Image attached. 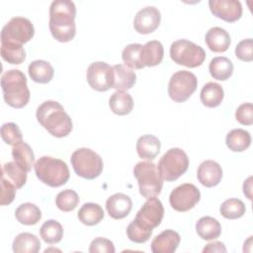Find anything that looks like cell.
I'll use <instances>...</instances> for the list:
<instances>
[{
  "label": "cell",
  "instance_id": "12",
  "mask_svg": "<svg viewBox=\"0 0 253 253\" xmlns=\"http://www.w3.org/2000/svg\"><path fill=\"white\" fill-rule=\"evenodd\" d=\"M200 190L191 183H185L176 187L170 194V206L177 211H188L200 201Z\"/></svg>",
  "mask_w": 253,
  "mask_h": 253
},
{
  "label": "cell",
  "instance_id": "5",
  "mask_svg": "<svg viewBox=\"0 0 253 253\" xmlns=\"http://www.w3.org/2000/svg\"><path fill=\"white\" fill-rule=\"evenodd\" d=\"M133 175L137 180L139 193L145 198L156 197L161 193L163 179L157 166L149 161H140L133 168Z\"/></svg>",
  "mask_w": 253,
  "mask_h": 253
},
{
  "label": "cell",
  "instance_id": "4",
  "mask_svg": "<svg viewBox=\"0 0 253 253\" xmlns=\"http://www.w3.org/2000/svg\"><path fill=\"white\" fill-rule=\"evenodd\" d=\"M37 177L49 187L64 185L70 176L67 164L61 159L51 156H42L34 165Z\"/></svg>",
  "mask_w": 253,
  "mask_h": 253
},
{
  "label": "cell",
  "instance_id": "37",
  "mask_svg": "<svg viewBox=\"0 0 253 253\" xmlns=\"http://www.w3.org/2000/svg\"><path fill=\"white\" fill-rule=\"evenodd\" d=\"M141 47L140 43H130L124 48L122 58L126 67L131 69H141L144 67L140 61Z\"/></svg>",
  "mask_w": 253,
  "mask_h": 253
},
{
  "label": "cell",
  "instance_id": "45",
  "mask_svg": "<svg viewBox=\"0 0 253 253\" xmlns=\"http://www.w3.org/2000/svg\"><path fill=\"white\" fill-rule=\"evenodd\" d=\"M203 252H226V248L222 242L213 241L208 243L207 246L203 249Z\"/></svg>",
  "mask_w": 253,
  "mask_h": 253
},
{
  "label": "cell",
  "instance_id": "18",
  "mask_svg": "<svg viewBox=\"0 0 253 253\" xmlns=\"http://www.w3.org/2000/svg\"><path fill=\"white\" fill-rule=\"evenodd\" d=\"M180 241L181 237L178 232L166 229L154 237L150 248L153 253H173L178 248Z\"/></svg>",
  "mask_w": 253,
  "mask_h": 253
},
{
  "label": "cell",
  "instance_id": "30",
  "mask_svg": "<svg viewBox=\"0 0 253 253\" xmlns=\"http://www.w3.org/2000/svg\"><path fill=\"white\" fill-rule=\"evenodd\" d=\"M209 70L211 77L216 80L224 81L232 75L233 64L231 60L225 56H216L211 60Z\"/></svg>",
  "mask_w": 253,
  "mask_h": 253
},
{
  "label": "cell",
  "instance_id": "42",
  "mask_svg": "<svg viewBox=\"0 0 253 253\" xmlns=\"http://www.w3.org/2000/svg\"><path fill=\"white\" fill-rule=\"evenodd\" d=\"M236 121L244 126L253 124V105L251 103L241 104L235 112Z\"/></svg>",
  "mask_w": 253,
  "mask_h": 253
},
{
  "label": "cell",
  "instance_id": "11",
  "mask_svg": "<svg viewBox=\"0 0 253 253\" xmlns=\"http://www.w3.org/2000/svg\"><path fill=\"white\" fill-rule=\"evenodd\" d=\"M163 215L164 208L161 201L156 197H151L146 200L133 220L141 227L153 230L161 223Z\"/></svg>",
  "mask_w": 253,
  "mask_h": 253
},
{
  "label": "cell",
  "instance_id": "34",
  "mask_svg": "<svg viewBox=\"0 0 253 253\" xmlns=\"http://www.w3.org/2000/svg\"><path fill=\"white\" fill-rule=\"evenodd\" d=\"M1 177L10 181L17 189L22 188L27 182V172L15 161L7 162L2 166Z\"/></svg>",
  "mask_w": 253,
  "mask_h": 253
},
{
  "label": "cell",
  "instance_id": "6",
  "mask_svg": "<svg viewBox=\"0 0 253 253\" xmlns=\"http://www.w3.org/2000/svg\"><path fill=\"white\" fill-rule=\"evenodd\" d=\"M71 165L74 172L87 180L99 177L103 171V160L94 150L86 147L78 148L71 154Z\"/></svg>",
  "mask_w": 253,
  "mask_h": 253
},
{
  "label": "cell",
  "instance_id": "16",
  "mask_svg": "<svg viewBox=\"0 0 253 253\" xmlns=\"http://www.w3.org/2000/svg\"><path fill=\"white\" fill-rule=\"evenodd\" d=\"M197 178L203 186L207 188L214 187L221 181L222 169L217 162L213 160H206L200 164Z\"/></svg>",
  "mask_w": 253,
  "mask_h": 253
},
{
  "label": "cell",
  "instance_id": "29",
  "mask_svg": "<svg viewBox=\"0 0 253 253\" xmlns=\"http://www.w3.org/2000/svg\"><path fill=\"white\" fill-rule=\"evenodd\" d=\"M227 147L234 152H242L246 150L251 144L250 133L242 128L231 129L225 138Z\"/></svg>",
  "mask_w": 253,
  "mask_h": 253
},
{
  "label": "cell",
  "instance_id": "20",
  "mask_svg": "<svg viewBox=\"0 0 253 253\" xmlns=\"http://www.w3.org/2000/svg\"><path fill=\"white\" fill-rule=\"evenodd\" d=\"M164 48L159 41H150L142 45L140 49V61L143 66H156L161 63Z\"/></svg>",
  "mask_w": 253,
  "mask_h": 253
},
{
  "label": "cell",
  "instance_id": "9",
  "mask_svg": "<svg viewBox=\"0 0 253 253\" xmlns=\"http://www.w3.org/2000/svg\"><path fill=\"white\" fill-rule=\"evenodd\" d=\"M198 86V79L194 73L188 70H180L175 72L168 84V95L177 103L187 101Z\"/></svg>",
  "mask_w": 253,
  "mask_h": 253
},
{
  "label": "cell",
  "instance_id": "3",
  "mask_svg": "<svg viewBox=\"0 0 253 253\" xmlns=\"http://www.w3.org/2000/svg\"><path fill=\"white\" fill-rule=\"evenodd\" d=\"M1 87L5 102L16 109L25 107L30 100V90L25 74L19 69H11L1 76Z\"/></svg>",
  "mask_w": 253,
  "mask_h": 253
},
{
  "label": "cell",
  "instance_id": "1",
  "mask_svg": "<svg viewBox=\"0 0 253 253\" xmlns=\"http://www.w3.org/2000/svg\"><path fill=\"white\" fill-rule=\"evenodd\" d=\"M76 7L69 0H55L49 8V30L51 36L60 42L73 40L76 34Z\"/></svg>",
  "mask_w": 253,
  "mask_h": 253
},
{
  "label": "cell",
  "instance_id": "23",
  "mask_svg": "<svg viewBox=\"0 0 253 253\" xmlns=\"http://www.w3.org/2000/svg\"><path fill=\"white\" fill-rule=\"evenodd\" d=\"M28 72L33 81L41 84L48 83L54 74L53 67L45 60H34L28 67Z\"/></svg>",
  "mask_w": 253,
  "mask_h": 253
},
{
  "label": "cell",
  "instance_id": "19",
  "mask_svg": "<svg viewBox=\"0 0 253 253\" xmlns=\"http://www.w3.org/2000/svg\"><path fill=\"white\" fill-rule=\"evenodd\" d=\"M208 47L213 52H224L230 45L229 34L220 27L211 28L205 37Z\"/></svg>",
  "mask_w": 253,
  "mask_h": 253
},
{
  "label": "cell",
  "instance_id": "13",
  "mask_svg": "<svg viewBox=\"0 0 253 253\" xmlns=\"http://www.w3.org/2000/svg\"><path fill=\"white\" fill-rule=\"evenodd\" d=\"M86 78L92 89L98 92L108 91L113 86V66L103 61L93 62L87 69Z\"/></svg>",
  "mask_w": 253,
  "mask_h": 253
},
{
  "label": "cell",
  "instance_id": "41",
  "mask_svg": "<svg viewBox=\"0 0 253 253\" xmlns=\"http://www.w3.org/2000/svg\"><path fill=\"white\" fill-rule=\"evenodd\" d=\"M235 55L238 59L246 62L253 60V41L246 39L239 42L235 47Z\"/></svg>",
  "mask_w": 253,
  "mask_h": 253
},
{
  "label": "cell",
  "instance_id": "44",
  "mask_svg": "<svg viewBox=\"0 0 253 253\" xmlns=\"http://www.w3.org/2000/svg\"><path fill=\"white\" fill-rule=\"evenodd\" d=\"M17 188L7 179L1 177V199L0 205L6 206L14 201Z\"/></svg>",
  "mask_w": 253,
  "mask_h": 253
},
{
  "label": "cell",
  "instance_id": "35",
  "mask_svg": "<svg viewBox=\"0 0 253 253\" xmlns=\"http://www.w3.org/2000/svg\"><path fill=\"white\" fill-rule=\"evenodd\" d=\"M40 234L45 243L55 244L62 239L63 228L58 221L54 219H48L42 225Z\"/></svg>",
  "mask_w": 253,
  "mask_h": 253
},
{
  "label": "cell",
  "instance_id": "24",
  "mask_svg": "<svg viewBox=\"0 0 253 253\" xmlns=\"http://www.w3.org/2000/svg\"><path fill=\"white\" fill-rule=\"evenodd\" d=\"M224 92L222 87L215 82H208L201 90L200 98L204 106L208 108H215L219 106L223 100Z\"/></svg>",
  "mask_w": 253,
  "mask_h": 253
},
{
  "label": "cell",
  "instance_id": "28",
  "mask_svg": "<svg viewBox=\"0 0 253 253\" xmlns=\"http://www.w3.org/2000/svg\"><path fill=\"white\" fill-rule=\"evenodd\" d=\"M12 156L14 161L26 172L32 169L35 162V154L28 143L21 141L14 145L12 148Z\"/></svg>",
  "mask_w": 253,
  "mask_h": 253
},
{
  "label": "cell",
  "instance_id": "32",
  "mask_svg": "<svg viewBox=\"0 0 253 253\" xmlns=\"http://www.w3.org/2000/svg\"><path fill=\"white\" fill-rule=\"evenodd\" d=\"M16 219L25 225H34L42 218L41 210L32 203H24L15 211Z\"/></svg>",
  "mask_w": 253,
  "mask_h": 253
},
{
  "label": "cell",
  "instance_id": "8",
  "mask_svg": "<svg viewBox=\"0 0 253 253\" xmlns=\"http://www.w3.org/2000/svg\"><path fill=\"white\" fill-rule=\"evenodd\" d=\"M171 59L179 64L189 68L200 66L206 59L204 48L188 40H177L170 46Z\"/></svg>",
  "mask_w": 253,
  "mask_h": 253
},
{
  "label": "cell",
  "instance_id": "33",
  "mask_svg": "<svg viewBox=\"0 0 253 253\" xmlns=\"http://www.w3.org/2000/svg\"><path fill=\"white\" fill-rule=\"evenodd\" d=\"M1 56L8 63L21 64L26 58V51L22 44L1 42Z\"/></svg>",
  "mask_w": 253,
  "mask_h": 253
},
{
  "label": "cell",
  "instance_id": "15",
  "mask_svg": "<svg viewBox=\"0 0 253 253\" xmlns=\"http://www.w3.org/2000/svg\"><path fill=\"white\" fill-rule=\"evenodd\" d=\"M209 6L213 16L232 23L242 16V6L237 0H210Z\"/></svg>",
  "mask_w": 253,
  "mask_h": 253
},
{
  "label": "cell",
  "instance_id": "27",
  "mask_svg": "<svg viewBox=\"0 0 253 253\" xmlns=\"http://www.w3.org/2000/svg\"><path fill=\"white\" fill-rule=\"evenodd\" d=\"M111 111L119 116H126L132 111V97L125 91H116L109 99Z\"/></svg>",
  "mask_w": 253,
  "mask_h": 253
},
{
  "label": "cell",
  "instance_id": "26",
  "mask_svg": "<svg viewBox=\"0 0 253 253\" xmlns=\"http://www.w3.org/2000/svg\"><path fill=\"white\" fill-rule=\"evenodd\" d=\"M15 253H38L41 249L40 239L30 232L18 234L12 244Z\"/></svg>",
  "mask_w": 253,
  "mask_h": 253
},
{
  "label": "cell",
  "instance_id": "17",
  "mask_svg": "<svg viewBox=\"0 0 253 253\" xmlns=\"http://www.w3.org/2000/svg\"><path fill=\"white\" fill-rule=\"evenodd\" d=\"M106 209L109 215L114 219H122L128 215L132 209L131 199L123 193H117L108 198Z\"/></svg>",
  "mask_w": 253,
  "mask_h": 253
},
{
  "label": "cell",
  "instance_id": "39",
  "mask_svg": "<svg viewBox=\"0 0 253 253\" xmlns=\"http://www.w3.org/2000/svg\"><path fill=\"white\" fill-rule=\"evenodd\" d=\"M1 137L5 143L13 146L23 141L22 132L14 123H6L1 126Z\"/></svg>",
  "mask_w": 253,
  "mask_h": 253
},
{
  "label": "cell",
  "instance_id": "40",
  "mask_svg": "<svg viewBox=\"0 0 253 253\" xmlns=\"http://www.w3.org/2000/svg\"><path fill=\"white\" fill-rule=\"evenodd\" d=\"M152 234V230L145 229L138 225L134 220H132L126 228V235L128 239L134 243H144L146 242Z\"/></svg>",
  "mask_w": 253,
  "mask_h": 253
},
{
  "label": "cell",
  "instance_id": "10",
  "mask_svg": "<svg viewBox=\"0 0 253 253\" xmlns=\"http://www.w3.org/2000/svg\"><path fill=\"white\" fill-rule=\"evenodd\" d=\"M35 35V28L32 22L24 17L12 18L1 32V42H11L18 44L28 42Z\"/></svg>",
  "mask_w": 253,
  "mask_h": 253
},
{
  "label": "cell",
  "instance_id": "2",
  "mask_svg": "<svg viewBox=\"0 0 253 253\" xmlns=\"http://www.w3.org/2000/svg\"><path fill=\"white\" fill-rule=\"evenodd\" d=\"M36 117L40 125L55 137L67 136L72 130V121L58 102H43L38 107Z\"/></svg>",
  "mask_w": 253,
  "mask_h": 253
},
{
  "label": "cell",
  "instance_id": "38",
  "mask_svg": "<svg viewBox=\"0 0 253 253\" xmlns=\"http://www.w3.org/2000/svg\"><path fill=\"white\" fill-rule=\"evenodd\" d=\"M79 196L73 190L66 189L59 192L55 198L56 207L62 211H71L79 204Z\"/></svg>",
  "mask_w": 253,
  "mask_h": 253
},
{
  "label": "cell",
  "instance_id": "22",
  "mask_svg": "<svg viewBox=\"0 0 253 253\" xmlns=\"http://www.w3.org/2000/svg\"><path fill=\"white\" fill-rule=\"evenodd\" d=\"M114 78L112 88L117 91H125L130 89L136 81L134 71L123 64H116L113 66Z\"/></svg>",
  "mask_w": 253,
  "mask_h": 253
},
{
  "label": "cell",
  "instance_id": "36",
  "mask_svg": "<svg viewBox=\"0 0 253 253\" xmlns=\"http://www.w3.org/2000/svg\"><path fill=\"white\" fill-rule=\"evenodd\" d=\"M245 205L239 199H228L219 208L220 214L227 219H237L245 213Z\"/></svg>",
  "mask_w": 253,
  "mask_h": 253
},
{
  "label": "cell",
  "instance_id": "25",
  "mask_svg": "<svg viewBox=\"0 0 253 253\" xmlns=\"http://www.w3.org/2000/svg\"><path fill=\"white\" fill-rule=\"evenodd\" d=\"M196 231L204 240H212L219 237L221 225L219 221L212 216H203L196 223Z\"/></svg>",
  "mask_w": 253,
  "mask_h": 253
},
{
  "label": "cell",
  "instance_id": "46",
  "mask_svg": "<svg viewBox=\"0 0 253 253\" xmlns=\"http://www.w3.org/2000/svg\"><path fill=\"white\" fill-rule=\"evenodd\" d=\"M252 177H249L243 184V193L244 195H246V197L251 200L252 199V195H251V189H252Z\"/></svg>",
  "mask_w": 253,
  "mask_h": 253
},
{
  "label": "cell",
  "instance_id": "31",
  "mask_svg": "<svg viewBox=\"0 0 253 253\" xmlns=\"http://www.w3.org/2000/svg\"><path fill=\"white\" fill-rule=\"evenodd\" d=\"M104 215L105 213L102 207L95 203L84 204L77 213L79 220L88 226L98 224L104 218Z\"/></svg>",
  "mask_w": 253,
  "mask_h": 253
},
{
  "label": "cell",
  "instance_id": "7",
  "mask_svg": "<svg viewBox=\"0 0 253 253\" xmlns=\"http://www.w3.org/2000/svg\"><path fill=\"white\" fill-rule=\"evenodd\" d=\"M189 167V158L181 148H170L160 158L157 169L161 178L167 182H173L181 177Z\"/></svg>",
  "mask_w": 253,
  "mask_h": 253
},
{
  "label": "cell",
  "instance_id": "14",
  "mask_svg": "<svg viewBox=\"0 0 253 253\" xmlns=\"http://www.w3.org/2000/svg\"><path fill=\"white\" fill-rule=\"evenodd\" d=\"M160 20L159 10L154 6H147L136 13L133 20V28L138 34H151L158 28Z\"/></svg>",
  "mask_w": 253,
  "mask_h": 253
},
{
  "label": "cell",
  "instance_id": "21",
  "mask_svg": "<svg viewBox=\"0 0 253 253\" xmlns=\"http://www.w3.org/2000/svg\"><path fill=\"white\" fill-rule=\"evenodd\" d=\"M161 142L152 134H144L136 141V152L144 160H153L160 152Z\"/></svg>",
  "mask_w": 253,
  "mask_h": 253
},
{
  "label": "cell",
  "instance_id": "43",
  "mask_svg": "<svg viewBox=\"0 0 253 253\" xmlns=\"http://www.w3.org/2000/svg\"><path fill=\"white\" fill-rule=\"evenodd\" d=\"M90 253H114L115 252V246L114 243L104 237H97L92 240L90 247H89Z\"/></svg>",
  "mask_w": 253,
  "mask_h": 253
}]
</instances>
